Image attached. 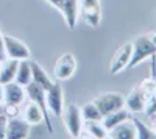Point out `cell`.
<instances>
[{
	"label": "cell",
	"instance_id": "obj_1",
	"mask_svg": "<svg viewBox=\"0 0 156 139\" xmlns=\"http://www.w3.org/2000/svg\"><path fill=\"white\" fill-rule=\"evenodd\" d=\"M131 44H133V53H131V61H129L128 67H136L144 59L153 58L156 55V44L147 34L137 36Z\"/></svg>",
	"mask_w": 156,
	"mask_h": 139
},
{
	"label": "cell",
	"instance_id": "obj_2",
	"mask_svg": "<svg viewBox=\"0 0 156 139\" xmlns=\"http://www.w3.org/2000/svg\"><path fill=\"white\" fill-rule=\"evenodd\" d=\"M25 92H27V97L28 100H31V102H34L39 108H41L42 114H44V123L45 127L48 130L50 134H53V125H51V120H50V111L47 108V102H45V89L42 86H39L37 83L31 81L28 83L27 86H25Z\"/></svg>",
	"mask_w": 156,
	"mask_h": 139
},
{
	"label": "cell",
	"instance_id": "obj_3",
	"mask_svg": "<svg viewBox=\"0 0 156 139\" xmlns=\"http://www.w3.org/2000/svg\"><path fill=\"white\" fill-rule=\"evenodd\" d=\"M62 122L66 125V130L72 137H80L83 131V116H81V108L76 106L75 103H69L66 109H62Z\"/></svg>",
	"mask_w": 156,
	"mask_h": 139
},
{
	"label": "cell",
	"instance_id": "obj_4",
	"mask_svg": "<svg viewBox=\"0 0 156 139\" xmlns=\"http://www.w3.org/2000/svg\"><path fill=\"white\" fill-rule=\"evenodd\" d=\"M92 102L100 109L101 116H106L112 111H117L125 106V97L120 92H103L97 95Z\"/></svg>",
	"mask_w": 156,
	"mask_h": 139
},
{
	"label": "cell",
	"instance_id": "obj_5",
	"mask_svg": "<svg viewBox=\"0 0 156 139\" xmlns=\"http://www.w3.org/2000/svg\"><path fill=\"white\" fill-rule=\"evenodd\" d=\"M80 14L89 27L97 28L101 22L100 0H80Z\"/></svg>",
	"mask_w": 156,
	"mask_h": 139
},
{
	"label": "cell",
	"instance_id": "obj_6",
	"mask_svg": "<svg viewBox=\"0 0 156 139\" xmlns=\"http://www.w3.org/2000/svg\"><path fill=\"white\" fill-rule=\"evenodd\" d=\"M3 47L6 58L12 59H30V48L27 44H23L20 39L11 36V34H3Z\"/></svg>",
	"mask_w": 156,
	"mask_h": 139
},
{
	"label": "cell",
	"instance_id": "obj_7",
	"mask_svg": "<svg viewBox=\"0 0 156 139\" xmlns=\"http://www.w3.org/2000/svg\"><path fill=\"white\" fill-rule=\"evenodd\" d=\"M76 72V58L73 56V53H62L58 59L53 69V73L56 80L59 81H66L69 78L73 77V73Z\"/></svg>",
	"mask_w": 156,
	"mask_h": 139
},
{
	"label": "cell",
	"instance_id": "obj_8",
	"mask_svg": "<svg viewBox=\"0 0 156 139\" xmlns=\"http://www.w3.org/2000/svg\"><path fill=\"white\" fill-rule=\"evenodd\" d=\"M45 102L51 114L61 117L62 109H64V91H62L61 83H53L50 89L45 91Z\"/></svg>",
	"mask_w": 156,
	"mask_h": 139
},
{
	"label": "cell",
	"instance_id": "obj_9",
	"mask_svg": "<svg viewBox=\"0 0 156 139\" xmlns=\"http://www.w3.org/2000/svg\"><path fill=\"white\" fill-rule=\"evenodd\" d=\"M131 53H133V44L131 42H125L123 45H120L117 48V52L114 53V56L111 59V64H109V73L117 75L123 69H126L129 61H131Z\"/></svg>",
	"mask_w": 156,
	"mask_h": 139
},
{
	"label": "cell",
	"instance_id": "obj_10",
	"mask_svg": "<svg viewBox=\"0 0 156 139\" xmlns=\"http://www.w3.org/2000/svg\"><path fill=\"white\" fill-rule=\"evenodd\" d=\"M30 134V123L20 119L17 116L8 117L6 122V130H5V137L6 139H25Z\"/></svg>",
	"mask_w": 156,
	"mask_h": 139
},
{
	"label": "cell",
	"instance_id": "obj_11",
	"mask_svg": "<svg viewBox=\"0 0 156 139\" xmlns=\"http://www.w3.org/2000/svg\"><path fill=\"white\" fill-rule=\"evenodd\" d=\"M147 98H148L147 92L142 89L140 84H139L125 97V108L129 112H142L144 108H145Z\"/></svg>",
	"mask_w": 156,
	"mask_h": 139
},
{
	"label": "cell",
	"instance_id": "obj_12",
	"mask_svg": "<svg viewBox=\"0 0 156 139\" xmlns=\"http://www.w3.org/2000/svg\"><path fill=\"white\" fill-rule=\"evenodd\" d=\"M25 87L17 84L16 81H11L3 84V103H9V105H22L25 102Z\"/></svg>",
	"mask_w": 156,
	"mask_h": 139
},
{
	"label": "cell",
	"instance_id": "obj_13",
	"mask_svg": "<svg viewBox=\"0 0 156 139\" xmlns=\"http://www.w3.org/2000/svg\"><path fill=\"white\" fill-rule=\"evenodd\" d=\"M59 11L67 23V27L70 30H75L78 16H80V0H62Z\"/></svg>",
	"mask_w": 156,
	"mask_h": 139
},
{
	"label": "cell",
	"instance_id": "obj_14",
	"mask_svg": "<svg viewBox=\"0 0 156 139\" xmlns=\"http://www.w3.org/2000/svg\"><path fill=\"white\" fill-rule=\"evenodd\" d=\"M108 137L112 139H136V128L131 122V117L128 120L115 125L114 128H111L108 131Z\"/></svg>",
	"mask_w": 156,
	"mask_h": 139
},
{
	"label": "cell",
	"instance_id": "obj_15",
	"mask_svg": "<svg viewBox=\"0 0 156 139\" xmlns=\"http://www.w3.org/2000/svg\"><path fill=\"white\" fill-rule=\"evenodd\" d=\"M129 117H131V112H129V111L123 106V108H120V109L112 111V112H109V114L103 116L101 123H103V127H105V128L109 131L111 128H114V127H115V125H119V123H122V122L128 120Z\"/></svg>",
	"mask_w": 156,
	"mask_h": 139
},
{
	"label": "cell",
	"instance_id": "obj_16",
	"mask_svg": "<svg viewBox=\"0 0 156 139\" xmlns=\"http://www.w3.org/2000/svg\"><path fill=\"white\" fill-rule=\"evenodd\" d=\"M17 66H19V59H12V58L3 59L2 67H0V84H6V83L14 81Z\"/></svg>",
	"mask_w": 156,
	"mask_h": 139
},
{
	"label": "cell",
	"instance_id": "obj_17",
	"mask_svg": "<svg viewBox=\"0 0 156 139\" xmlns=\"http://www.w3.org/2000/svg\"><path fill=\"white\" fill-rule=\"evenodd\" d=\"M30 64H31V77H33L31 81L37 83L39 86H42L45 91L50 89L51 84H53L55 81H51V78L48 77V73L45 72V69L36 61H30Z\"/></svg>",
	"mask_w": 156,
	"mask_h": 139
},
{
	"label": "cell",
	"instance_id": "obj_18",
	"mask_svg": "<svg viewBox=\"0 0 156 139\" xmlns=\"http://www.w3.org/2000/svg\"><path fill=\"white\" fill-rule=\"evenodd\" d=\"M33 77H31V64L28 59H22L19 61V66H17V72H16V78L14 81L20 86H27L28 83H31Z\"/></svg>",
	"mask_w": 156,
	"mask_h": 139
},
{
	"label": "cell",
	"instance_id": "obj_19",
	"mask_svg": "<svg viewBox=\"0 0 156 139\" xmlns=\"http://www.w3.org/2000/svg\"><path fill=\"white\" fill-rule=\"evenodd\" d=\"M23 119L30 125H39L41 122H44V114H42L41 108L30 100V103L23 108Z\"/></svg>",
	"mask_w": 156,
	"mask_h": 139
},
{
	"label": "cell",
	"instance_id": "obj_20",
	"mask_svg": "<svg viewBox=\"0 0 156 139\" xmlns=\"http://www.w3.org/2000/svg\"><path fill=\"white\" fill-rule=\"evenodd\" d=\"M83 128L90 137H97V139H105L108 137V130L103 127L101 120H84L83 122Z\"/></svg>",
	"mask_w": 156,
	"mask_h": 139
},
{
	"label": "cell",
	"instance_id": "obj_21",
	"mask_svg": "<svg viewBox=\"0 0 156 139\" xmlns=\"http://www.w3.org/2000/svg\"><path fill=\"white\" fill-rule=\"evenodd\" d=\"M131 122L136 128V139H156V131L145 125L142 120L136 119V117H131Z\"/></svg>",
	"mask_w": 156,
	"mask_h": 139
},
{
	"label": "cell",
	"instance_id": "obj_22",
	"mask_svg": "<svg viewBox=\"0 0 156 139\" xmlns=\"http://www.w3.org/2000/svg\"><path fill=\"white\" fill-rule=\"evenodd\" d=\"M81 116H83V122L84 120H101L103 116L100 109L97 108V105L94 102H89L86 105H83L81 108Z\"/></svg>",
	"mask_w": 156,
	"mask_h": 139
},
{
	"label": "cell",
	"instance_id": "obj_23",
	"mask_svg": "<svg viewBox=\"0 0 156 139\" xmlns=\"http://www.w3.org/2000/svg\"><path fill=\"white\" fill-rule=\"evenodd\" d=\"M142 112H145V116L150 117V119H153L156 116V95L154 94L153 95H148L145 108H144V111H142Z\"/></svg>",
	"mask_w": 156,
	"mask_h": 139
},
{
	"label": "cell",
	"instance_id": "obj_24",
	"mask_svg": "<svg viewBox=\"0 0 156 139\" xmlns=\"http://www.w3.org/2000/svg\"><path fill=\"white\" fill-rule=\"evenodd\" d=\"M6 122H8V116H6V112H5L2 108H0V139H5Z\"/></svg>",
	"mask_w": 156,
	"mask_h": 139
},
{
	"label": "cell",
	"instance_id": "obj_25",
	"mask_svg": "<svg viewBox=\"0 0 156 139\" xmlns=\"http://www.w3.org/2000/svg\"><path fill=\"white\" fill-rule=\"evenodd\" d=\"M3 111L6 112V116H8V117H14V116H17V114H19V106H17V105H9V103H5Z\"/></svg>",
	"mask_w": 156,
	"mask_h": 139
},
{
	"label": "cell",
	"instance_id": "obj_26",
	"mask_svg": "<svg viewBox=\"0 0 156 139\" xmlns=\"http://www.w3.org/2000/svg\"><path fill=\"white\" fill-rule=\"evenodd\" d=\"M6 59V53H5V47H3V34L0 31V61Z\"/></svg>",
	"mask_w": 156,
	"mask_h": 139
},
{
	"label": "cell",
	"instance_id": "obj_27",
	"mask_svg": "<svg viewBox=\"0 0 156 139\" xmlns=\"http://www.w3.org/2000/svg\"><path fill=\"white\" fill-rule=\"evenodd\" d=\"M44 2H47L48 5H51L53 8H56L58 11H59V8H61V5H62V0H44Z\"/></svg>",
	"mask_w": 156,
	"mask_h": 139
},
{
	"label": "cell",
	"instance_id": "obj_28",
	"mask_svg": "<svg viewBox=\"0 0 156 139\" xmlns=\"http://www.w3.org/2000/svg\"><path fill=\"white\" fill-rule=\"evenodd\" d=\"M3 103V84H0V105Z\"/></svg>",
	"mask_w": 156,
	"mask_h": 139
},
{
	"label": "cell",
	"instance_id": "obj_29",
	"mask_svg": "<svg viewBox=\"0 0 156 139\" xmlns=\"http://www.w3.org/2000/svg\"><path fill=\"white\" fill-rule=\"evenodd\" d=\"M150 37H151V41L156 44V33H153V34H150Z\"/></svg>",
	"mask_w": 156,
	"mask_h": 139
},
{
	"label": "cell",
	"instance_id": "obj_30",
	"mask_svg": "<svg viewBox=\"0 0 156 139\" xmlns=\"http://www.w3.org/2000/svg\"><path fill=\"white\" fill-rule=\"evenodd\" d=\"M153 130H154V131H156V116H154V117H153Z\"/></svg>",
	"mask_w": 156,
	"mask_h": 139
},
{
	"label": "cell",
	"instance_id": "obj_31",
	"mask_svg": "<svg viewBox=\"0 0 156 139\" xmlns=\"http://www.w3.org/2000/svg\"><path fill=\"white\" fill-rule=\"evenodd\" d=\"M0 67H2V61H0Z\"/></svg>",
	"mask_w": 156,
	"mask_h": 139
},
{
	"label": "cell",
	"instance_id": "obj_32",
	"mask_svg": "<svg viewBox=\"0 0 156 139\" xmlns=\"http://www.w3.org/2000/svg\"><path fill=\"white\" fill-rule=\"evenodd\" d=\"M154 95H156V91H154Z\"/></svg>",
	"mask_w": 156,
	"mask_h": 139
}]
</instances>
